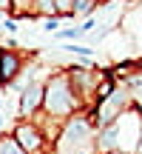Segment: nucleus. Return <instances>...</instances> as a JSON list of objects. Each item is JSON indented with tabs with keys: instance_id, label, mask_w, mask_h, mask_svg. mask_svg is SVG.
Segmentation results:
<instances>
[{
	"instance_id": "obj_7",
	"label": "nucleus",
	"mask_w": 142,
	"mask_h": 154,
	"mask_svg": "<svg viewBox=\"0 0 142 154\" xmlns=\"http://www.w3.org/2000/svg\"><path fill=\"white\" fill-rule=\"evenodd\" d=\"M97 6H99V0H71V11L68 14L71 17H91L94 11H97Z\"/></svg>"
},
{
	"instance_id": "obj_10",
	"label": "nucleus",
	"mask_w": 142,
	"mask_h": 154,
	"mask_svg": "<svg viewBox=\"0 0 142 154\" xmlns=\"http://www.w3.org/2000/svg\"><path fill=\"white\" fill-rule=\"evenodd\" d=\"M54 6H57V14H68L71 11V0H54Z\"/></svg>"
},
{
	"instance_id": "obj_1",
	"label": "nucleus",
	"mask_w": 142,
	"mask_h": 154,
	"mask_svg": "<svg viewBox=\"0 0 142 154\" xmlns=\"http://www.w3.org/2000/svg\"><path fill=\"white\" fill-rule=\"evenodd\" d=\"M97 154H139L142 149V111L137 106L125 109L114 123L102 126L94 137Z\"/></svg>"
},
{
	"instance_id": "obj_9",
	"label": "nucleus",
	"mask_w": 142,
	"mask_h": 154,
	"mask_svg": "<svg viewBox=\"0 0 142 154\" xmlns=\"http://www.w3.org/2000/svg\"><path fill=\"white\" fill-rule=\"evenodd\" d=\"M31 3L34 0H11V9L9 11H14V14H31Z\"/></svg>"
},
{
	"instance_id": "obj_11",
	"label": "nucleus",
	"mask_w": 142,
	"mask_h": 154,
	"mask_svg": "<svg viewBox=\"0 0 142 154\" xmlns=\"http://www.w3.org/2000/svg\"><path fill=\"white\" fill-rule=\"evenodd\" d=\"M11 9V0H0V11H9Z\"/></svg>"
},
{
	"instance_id": "obj_5",
	"label": "nucleus",
	"mask_w": 142,
	"mask_h": 154,
	"mask_svg": "<svg viewBox=\"0 0 142 154\" xmlns=\"http://www.w3.org/2000/svg\"><path fill=\"white\" fill-rule=\"evenodd\" d=\"M40 109H43V83L28 80L17 94V114H20V120H31Z\"/></svg>"
},
{
	"instance_id": "obj_6",
	"label": "nucleus",
	"mask_w": 142,
	"mask_h": 154,
	"mask_svg": "<svg viewBox=\"0 0 142 154\" xmlns=\"http://www.w3.org/2000/svg\"><path fill=\"white\" fill-rule=\"evenodd\" d=\"M20 72H23V57L14 49H3L0 51V83L3 86H11L20 77Z\"/></svg>"
},
{
	"instance_id": "obj_8",
	"label": "nucleus",
	"mask_w": 142,
	"mask_h": 154,
	"mask_svg": "<svg viewBox=\"0 0 142 154\" xmlns=\"http://www.w3.org/2000/svg\"><path fill=\"white\" fill-rule=\"evenodd\" d=\"M0 154H26V151L17 146V140L11 137V134H3V137H0Z\"/></svg>"
},
{
	"instance_id": "obj_3",
	"label": "nucleus",
	"mask_w": 142,
	"mask_h": 154,
	"mask_svg": "<svg viewBox=\"0 0 142 154\" xmlns=\"http://www.w3.org/2000/svg\"><path fill=\"white\" fill-rule=\"evenodd\" d=\"M94 140V123L88 117H82L80 111L71 114L66 123H63V131H60V149L63 151H85V146Z\"/></svg>"
},
{
	"instance_id": "obj_4",
	"label": "nucleus",
	"mask_w": 142,
	"mask_h": 154,
	"mask_svg": "<svg viewBox=\"0 0 142 154\" xmlns=\"http://www.w3.org/2000/svg\"><path fill=\"white\" fill-rule=\"evenodd\" d=\"M11 137L17 140V146L26 154H43L51 143L49 134L43 131V126H37L34 120H17L11 128Z\"/></svg>"
},
{
	"instance_id": "obj_2",
	"label": "nucleus",
	"mask_w": 142,
	"mask_h": 154,
	"mask_svg": "<svg viewBox=\"0 0 142 154\" xmlns=\"http://www.w3.org/2000/svg\"><path fill=\"white\" fill-rule=\"evenodd\" d=\"M80 109H82V103L74 94V88H71L68 74H51L43 83V109L40 111L46 117H51V120H68Z\"/></svg>"
}]
</instances>
